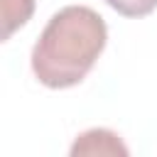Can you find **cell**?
Listing matches in <instances>:
<instances>
[{
	"label": "cell",
	"mask_w": 157,
	"mask_h": 157,
	"mask_svg": "<svg viewBox=\"0 0 157 157\" xmlns=\"http://www.w3.org/2000/svg\"><path fill=\"white\" fill-rule=\"evenodd\" d=\"M105 44V20L88 5H66L47 20L34 42L29 54L32 74L52 91L74 88L96 66Z\"/></svg>",
	"instance_id": "1"
},
{
	"label": "cell",
	"mask_w": 157,
	"mask_h": 157,
	"mask_svg": "<svg viewBox=\"0 0 157 157\" xmlns=\"http://www.w3.org/2000/svg\"><path fill=\"white\" fill-rule=\"evenodd\" d=\"M66 157H130V150L115 130L88 128L74 137Z\"/></svg>",
	"instance_id": "2"
},
{
	"label": "cell",
	"mask_w": 157,
	"mask_h": 157,
	"mask_svg": "<svg viewBox=\"0 0 157 157\" xmlns=\"http://www.w3.org/2000/svg\"><path fill=\"white\" fill-rule=\"evenodd\" d=\"M37 0H2V39H10L20 27H25L34 15Z\"/></svg>",
	"instance_id": "3"
},
{
	"label": "cell",
	"mask_w": 157,
	"mask_h": 157,
	"mask_svg": "<svg viewBox=\"0 0 157 157\" xmlns=\"http://www.w3.org/2000/svg\"><path fill=\"white\" fill-rule=\"evenodd\" d=\"M108 7H113L123 17H147L157 10V0H103Z\"/></svg>",
	"instance_id": "4"
}]
</instances>
